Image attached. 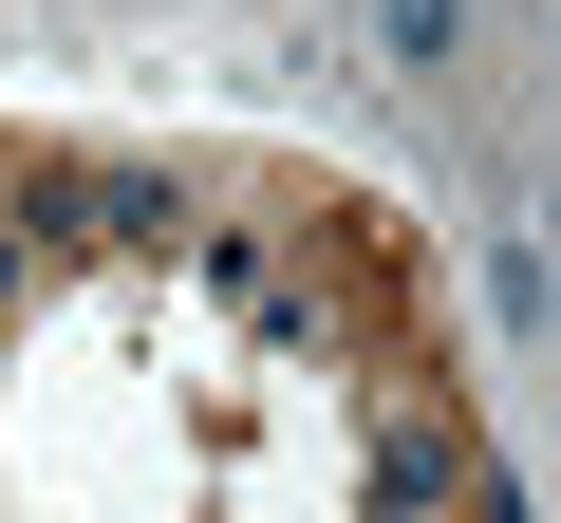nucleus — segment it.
Wrapping results in <instances>:
<instances>
[{
    "label": "nucleus",
    "instance_id": "f257e3e1",
    "mask_svg": "<svg viewBox=\"0 0 561 523\" xmlns=\"http://www.w3.org/2000/svg\"><path fill=\"white\" fill-rule=\"evenodd\" d=\"M468 486H486L468 411H449V393H393V411H375V504H393V523H431V504H468Z\"/></svg>",
    "mask_w": 561,
    "mask_h": 523
},
{
    "label": "nucleus",
    "instance_id": "f03ea898",
    "mask_svg": "<svg viewBox=\"0 0 561 523\" xmlns=\"http://www.w3.org/2000/svg\"><path fill=\"white\" fill-rule=\"evenodd\" d=\"M375 38H393V57H449V38H468V0H375Z\"/></svg>",
    "mask_w": 561,
    "mask_h": 523
}]
</instances>
